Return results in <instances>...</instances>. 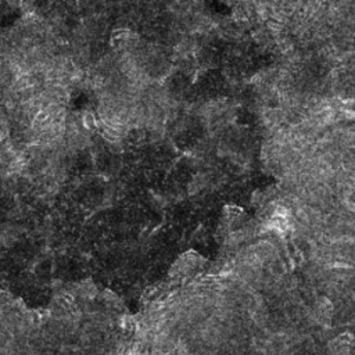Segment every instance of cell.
Segmentation results:
<instances>
[{"label":"cell","mask_w":355,"mask_h":355,"mask_svg":"<svg viewBox=\"0 0 355 355\" xmlns=\"http://www.w3.org/2000/svg\"><path fill=\"white\" fill-rule=\"evenodd\" d=\"M83 125H85L86 128H89V129H92V128H95V126H96V119H95V117H93V114L86 113L85 115H83Z\"/></svg>","instance_id":"6da1fadb"}]
</instances>
